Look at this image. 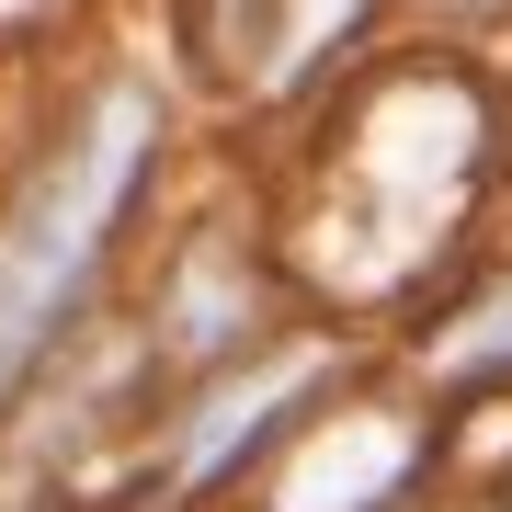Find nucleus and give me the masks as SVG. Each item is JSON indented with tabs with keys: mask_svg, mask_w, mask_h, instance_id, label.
Returning a JSON list of instances; mask_svg holds the SVG:
<instances>
[{
	"mask_svg": "<svg viewBox=\"0 0 512 512\" xmlns=\"http://www.w3.org/2000/svg\"><path fill=\"white\" fill-rule=\"evenodd\" d=\"M148 137H160L148 92H103V114L57 148V171L12 205V228H0V387H23L46 365V342L69 330L80 285L103 274L114 217H126L137 183H148Z\"/></svg>",
	"mask_w": 512,
	"mask_h": 512,
	"instance_id": "f257e3e1",
	"label": "nucleus"
},
{
	"mask_svg": "<svg viewBox=\"0 0 512 512\" xmlns=\"http://www.w3.org/2000/svg\"><path fill=\"white\" fill-rule=\"evenodd\" d=\"M399 478H410V433L365 410V421H330L308 456L274 478V512H376Z\"/></svg>",
	"mask_w": 512,
	"mask_h": 512,
	"instance_id": "f03ea898",
	"label": "nucleus"
},
{
	"mask_svg": "<svg viewBox=\"0 0 512 512\" xmlns=\"http://www.w3.org/2000/svg\"><path fill=\"white\" fill-rule=\"evenodd\" d=\"M319 376H330V353L296 342V353H274V365H251L228 399H205V410H194V444H183V478H217L228 456H251V433H274V421L308 399Z\"/></svg>",
	"mask_w": 512,
	"mask_h": 512,
	"instance_id": "7ed1b4c3",
	"label": "nucleus"
},
{
	"mask_svg": "<svg viewBox=\"0 0 512 512\" xmlns=\"http://www.w3.org/2000/svg\"><path fill=\"white\" fill-rule=\"evenodd\" d=\"M433 365H444V376H501V365H512V285H501L478 319L444 330V342H433Z\"/></svg>",
	"mask_w": 512,
	"mask_h": 512,
	"instance_id": "20e7f679",
	"label": "nucleus"
}]
</instances>
